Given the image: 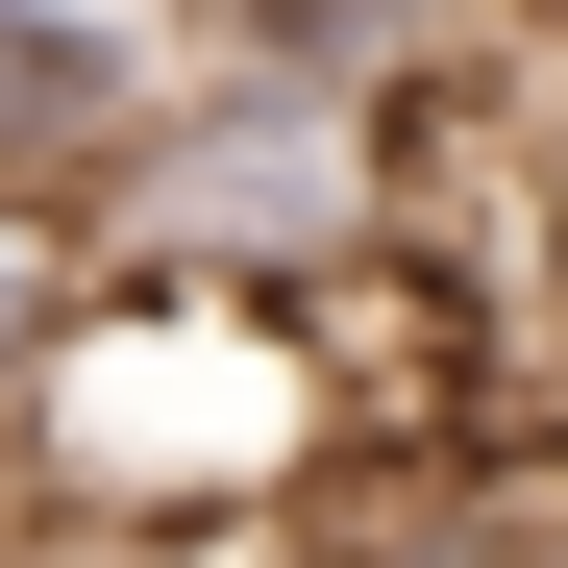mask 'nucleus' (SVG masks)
<instances>
[{
	"label": "nucleus",
	"mask_w": 568,
	"mask_h": 568,
	"mask_svg": "<svg viewBox=\"0 0 568 568\" xmlns=\"http://www.w3.org/2000/svg\"><path fill=\"white\" fill-rule=\"evenodd\" d=\"M396 247H420V100H346V74L149 26L124 149L74 173V272H149V297H346Z\"/></svg>",
	"instance_id": "1"
},
{
	"label": "nucleus",
	"mask_w": 568,
	"mask_h": 568,
	"mask_svg": "<svg viewBox=\"0 0 568 568\" xmlns=\"http://www.w3.org/2000/svg\"><path fill=\"white\" fill-rule=\"evenodd\" d=\"M346 297H149V272H74L26 420H0L26 495L50 519H247V495H297L346 445Z\"/></svg>",
	"instance_id": "2"
},
{
	"label": "nucleus",
	"mask_w": 568,
	"mask_h": 568,
	"mask_svg": "<svg viewBox=\"0 0 568 568\" xmlns=\"http://www.w3.org/2000/svg\"><path fill=\"white\" fill-rule=\"evenodd\" d=\"M149 100V26H100V0H0V199H74V173L124 149Z\"/></svg>",
	"instance_id": "3"
},
{
	"label": "nucleus",
	"mask_w": 568,
	"mask_h": 568,
	"mask_svg": "<svg viewBox=\"0 0 568 568\" xmlns=\"http://www.w3.org/2000/svg\"><path fill=\"white\" fill-rule=\"evenodd\" d=\"M199 50L346 74V100H445V50H495V26H469V0H199Z\"/></svg>",
	"instance_id": "4"
},
{
	"label": "nucleus",
	"mask_w": 568,
	"mask_h": 568,
	"mask_svg": "<svg viewBox=\"0 0 568 568\" xmlns=\"http://www.w3.org/2000/svg\"><path fill=\"white\" fill-rule=\"evenodd\" d=\"M50 322H74V199H0V420H26Z\"/></svg>",
	"instance_id": "5"
},
{
	"label": "nucleus",
	"mask_w": 568,
	"mask_h": 568,
	"mask_svg": "<svg viewBox=\"0 0 568 568\" xmlns=\"http://www.w3.org/2000/svg\"><path fill=\"white\" fill-rule=\"evenodd\" d=\"M469 26H495V50H519V26H544V50H568V0H469Z\"/></svg>",
	"instance_id": "6"
}]
</instances>
